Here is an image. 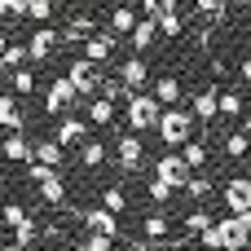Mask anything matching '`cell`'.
Instances as JSON below:
<instances>
[{
	"mask_svg": "<svg viewBox=\"0 0 251 251\" xmlns=\"http://www.w3.org/2000/svg\"><path fill=\"white\" fill-rule=\"evenodd\" d=\"M115 159H119V168H124V172H137V168H141V159H146L141 137H137V132H124V137H119V146H115Z\"/></svg>",
	"mask_w": 251,
	"mask_h": 251,
	"instance_id": "cell-8",
	"label": "cell"
},
{
	"mask_svg": "<svg viewBox=\"0 0 251 251\" xmlns=\"http://www.w3.org/2000/svg\"><path fill=\"white\" fill-rule=\"evenodd\" d=\"M141 234H146L150 243H163V238L172 234V225H168V216H163V212H150V216L141 221Z\"/></svg>",
	"mask_w": 251,
	"mask_h": 251,
	"instance_id": "cell-21",
	"label": "cell"
},
{
	"mask_svg": "<svg viewBox=\"0 0 251 251\" xmlns=\"http://www.w3.org/2000/svg\"><path fill=\"white\" fill-rule=\"evenodd\" d=\"M84 132H88V124L84 119H75V115H66L62 124H57V132H53V141L66 150V146H75V141H84Z\"/></svg>",
	"mask_w": 251,
	"mask_h": 251,
	"instance_id": "cell-15",
	"label": "cell"
},
{
	"mask_svg": "<svg viewBox=\"0 0 251 251\" xmlns=\"http://www.w3.org/2000/svg\"><path fill=\"white\" fill-rule=\"evenodd\" d=\"M238 75H243V79H247V84H251V57H247V62H243V66H238Z\"/></svg>",
	"mask_w": 251,
	"mask_h": 251,
	"instance_id": "cell-44",
	"label": "cell"
},
{
	"mask_svg": "<svg viewBox=\"0 0 251 251\" xmlns=\"http://www.w3.org/2000/svg\"><path fill=\"white\" fill-rule=\"evenodd\" d=\"M0 251H22V247H13V243H9V247H0Z\"/></svg>",
	"mask_w": 251,
	"mask_h": 251,
	"instance_id": "cell-49",
	"label": "cell"
},
{
	"mask_svg": "<svg viewBox=\"0 0 251 251\" xmlns=\"http://www.w3.org/2000/svg\"><path fill=\"white\" fill-rule=\"evenodd\" d=\"M79 163L84 168H101L106 163V141H84L79 146Z\"/></svg>",
	"mask_w": 251,
	"mask_h": 251,
	"instance_id": "cell-26",
	"label": "cell"
},
{
	"mask_svg": "<svg viewBox=\"0 0 251 251\" xmlns=\"http://www.w3.org/2000/svg\"><path fill=\"white\" fill-rule=\"evenodd\" d=\"M35 238H40V225H35V221H31V216H26V221H22V225H18V229H13V247H31V243H35Z\"/></svg>",
	"mask_w": 251,
	"mask_h": 251,
	"instance_id": "cell-31",
	"label": "cell"
},
{
	"mask_svg": "<svg viewBox=\"0 0 251 251\" xmlns=\"http://www.w3.org/2000/svg\"><path fill=\"white\" fill-rule=\"evenodd\" d=\"M119 79H124V88H128V93H141V84L150 79V66H146L141 57H128V62L119 66Z\"/></svg>",
	"mask_w": 251,
	"mask_h": 251,
	"instance_id": "cell-13",
	"label": "cell"
},
{
	"mask_svg": "<svg viewBox=\"0 0 251 251\" xmlns=\"http://www.w3.org/2000/svg\"><path fill=\"white\" fill-rule=\"evenodd\" d=\"M154 101H159L163 110H172V106L181 101V79H176V75H163V79H154Z\"/></svg>",
	"mask_w": 251,
	"mask_h": 251,
	"instance_id": "cell-18",
	"label": "cell"
},
{
	"mask_svg": "<svg viewBox=\"0 0 251 251\" xmlns=\"http://www.w3.org/2000/svg\"><path fill=\"white\" fill-rule=\"evenodd\" d=\"M221 115L225 119H243V93H234V88L221 93Z\"/></svg>",
	"mask_w": 251,
	"mask_h": 251,
	"instance_id": "cell-32",
	"label": "cell"
},
{
	"mask_svg": "<svg viewBox=\"0 0 251 251\" xmlns=\"http://www.w3.org/2000/svg\"><path fill=\"white\" fill-rule=\"evenodd\" d=\"M137 22H141V18H137L132 4H115V9H110V35H132Z\"/></svg>",
	"mask_w": 251,
	"mask_h": 251,
	"instance_id": "cell-14",
	"label": "cell"
},
{
	"mask_svg": "<svg viewBox=\"0 0 251 251\" xmlns=\"http://www.w3.org/2000/svg\"><path fill=\"white\" fill-rule=\"evenodd\" d=\"M185 194H190L194 203H199V199H207V194H212V176L194 172V176H190V185H185Z\"/></svg>",
	"mask_w": 251,
	"mask_h": 251,
	"instance_id": "cell-37",
	"label": "cell"
},
{
	"mask_svg": "<svg viewBox=\"0 0 251 251\" xmlns=\"http://www.w3.org/2000/svg\"><path fill=\"white\" fill-rule=\"evenodd\" d=\"M26 176H31L35 185H44L49 176H57V168H44V163H26Z\"/></svg>",
	"mask_w": 251,
	"mask_h": 251,
	"instance_id": "cell-42",
	"label": "cell"
},
{
	"mask_svg": "<svg viewBox=\"0 0 251 251\" xmlns=\"http://www.w3.org/2000/svg\"><path fill=\"white\" fill-rule=\"evenodd\" d=\"M26 18L44 26V22L53 18V0H26Z\"/></svg>",
	"mask_w": 251,
	"mask_h": 251,
	"instance_id": "cell-34",
	"label": "cell"
},
{
	"mask_svg": "<svg viewBox=\"0 0 251 251\" xmlns=\"http://www.w3.org/2000/svg\"><path fill=\"white\" fill-rule=\"evenodd\" d=\"M88 119L101 124V128L115 124V101H110V97H93V101H88Z\"/></svg>",
	"mask_w": 251,
	"mask_h": 251,
	"instance_id": "cell-24",
	"label": "cell"
},
{
	"mask_svg": "<svg viewBox=\"0 0 251 251\" xmlns=\"http://www.w3.org/2000/svg\"><path fill=\"white\" fill-rule=\"evenodd\" d=\"M75 97H79V93H75V84H71L66 75H57V79L49 84V93H44V110H49V115H62V110L71 115Z\"/></svg>",
	"mask_w": 251,
	"mask_h": 251,
	"instance_id": "cell-6",
	"label": "cell"
},
{
	"mask_svg": "<svg viewBox=\"0 0 251 251\" xmlns=\"http://www.w3.org/2000/svg\"><path fill=\"white\" fill-rule=\"evenodd\" d=\"M22 62H31V49L26 44H9L4 57H0V71H22Z\"/></svg>",
	"mask_w": 251,
	"mask_h": 251,
	"instance_id": "cell-28",
	"label": "cell"
},
{
	"mask_svg": "<svg viewBox=\"0 0 251 251\" xmlns=\"http://www.w3.org/2000/svg\"><path fill=\"white\" fill-rule=\"evenodd\" d=\"M150 18H163V13H176V0H141Z\"/></svg>",
	"mask_w": 251,
	"mask_h": 251,
	"instance_id": "cell-41",
	"label": "cell"
},
{
	"mask_svg": "<svg viewBox=\"0 0 251 251\" xmlns=\"http://www.w3.org/2000/svg\"><path fill=\"white\" fill-rule=\"evenodd\" d=\"M251 154V137L238 128V132H225V159H247Z\"/></svg>",
	"mask_w": 251,
	"mask_h": 251,
	"instance_id": "cell-23",
	"label": "cell"
},
{
	"mask_svg": "<svg viewBox=\"0 0 251 251\" xmlns=\"http://www.w3.org/2000/svg\"><path fill=\"white\" fill-rule=\"evenodd\" d=\"M0 18H4V22L26 18V0H0Z\"/></svg>",
	"mask_w": 251,
	"mask_h": 251,
	"instance_id": "cell-40",
	"label": "cell"
},
{
	"mask_svg": "<svg viewBox=\"0 0 251 251\" xmlns=\"http://www.w3.org/2000/svg\"><path fill=\"white\" fill-rule=\"evenodd\" d=\"M0 128L4 132H22V106H18V97H0Z\"/></svg>",
	"mask_w": 251,
	"mask_h": 251,
	"instance_id": "cell-19",
	"label": "cell"
},
{
	"mask_svg": "<svg viewBox=\"0 0 251 251\" xmlns=\"http://www.w3.org/2000/svg\"><path fill=\"white\" fill-rule=\"evenodd\" d=\"M199 243H203V251H243V247H251V234L238 225V216H225V221H216Z\"/></svg>",
	"mask_w": 251,
	"mask_h": 251,
	"instance_id": "cell-1",
	"label": "cell"
},
{
	"mask_svg": "<svg viewBox=\"0 0 251 251\" xmlns=\"http://www.w3.org/2000/svg\"><path fill=\"white\" fill-rule=\"evenodd\" d=\"M66 79L75 84V93L79 97H101V71H97V62H88V57H75V62H66Z\"/></svg>",
	"mask_w": 251,
	"mask_h": 251,
	"instance_id": "cell-3",
	"label": "cell"
},
{
	"mask_svg": "<svg viewBox=\"0 0 251 251\" xmlns=\"http://www.w3.org/2000/svg\"><path fill=\"white\" fill-rule=\"evenodd\" d=\"M79 216H84V225H88L93 234H101V238H119V216H115V212H106V207H84Z\"/></svg>",
	"mask_w": 251,
	"mask_h": 251,
	"instance_id": "cell-9",
	"label": "cell"
},
{
	"mask_svg": "<svg viewBox=\"0 0 251 251\" xmlns=\"http://www.w3.org/2000/svg\"><path fill=\"white\" fill-rule=\"evenodd\" d=\"M238 225H243V229L251 234V212H243V216H238Z\"/></svg>",
	"mask_w": 251,
	"mask_h": 251,
	"instance_id": "cell-45",
	"label": "cell"
},
{
	"mask_svg": "<svg viewBox=\"0 0 251 251\" xmlns=\"http://www.w3.org/2000/svg\"><path fill=\"white\" fill-rule=\"evenodd\" d=\"M40 199H44L49 207H62V203H66V181H62V172H57V176H49V181L40 185Z\"/></svg>",
	"mask_w": 251,
	"mask_h": 251,
	"instance_id": "cell-22",
	"label": "cell"
},
{
	"mask_svg": "<svg viewBox=\"0 0 251 251\" xmlns=\"http://www.w3.org/2000/svg\"><path fill=\"white\" fill-rule=\"evenodd\" d=\"M154 35H159V22H154V18H141V22H137V31L128 35V44L141 53V49H150V44H154Z\"/></svg>",
	"mask_w": 251,
	"mask_h": 251,
	"instance_id": "cell-20",
	"label": "cell"
},
{
	"mask_svg": "<svg viewBox=\"0 0 251 251\" xmlns=\"http://www.w3.org/2000/svg\"><path fill=\"white\" fill-rule=\"evenodd\" d=\"M154 176H163L172 190H185V185H190V176H194V168L185 163V154H181V150H168V154L154 163Z\"/></svg>",
	"mask_w": 251,
	"mask_h": 251,
	"instance_id": "cell-5",
	"label": "cell"
},
{
	"mask_svg": "<svg viewBox=\"0 0 251 251\" xmlns=\"http://www.w3.org/2000/svg\"><path fill=\"white\" fill-rule=\"evenodd\" d=\"M194 9H199L203 18H221V13H225V0H194Z\"/></svg>",
	"mask_w": 251,
	"mask_h": 251,
	"instance_id": "cell-43",
	"label": "cell"
},
{
	"mask_svg": "<svg viewBox=\"0 0 251 251\" xmlns=\"http://www.w3.org/2000/svg\"><path fill=\"white\" fill-rule=\"evenodd\" d=\"M9 84H13V93H18V97H22V93H35V71H26V66H22V71H13V75H9Z\"/></svg>",
	"mask_w": 251,
	"mask_h": 251,
	"instance_id": "cell-35",
	"label": "cell"
},
{
	"mask_svg": "<svg viewBox=\"0 0 251 251\" xmlns=\"http://www.w3.org/2000/svg\"><path fill=\"white\" fill-rule=\"evenodd\" d=\"M57 40H62V31H53V26H40V31H31V40H26V49H31V62H49V57H53V49H57Z\"/></svg>",
	"mask_w": 251,
	"mask_h": 251,
	"instance_id": "cell-10",
	"label": "cell"
},
{
	"mask_svg": "<svg viewBox=\"0 0 251 251\" xmlns=\"http://www.w3.org/2000/svg\"><path fill=\"white\" fill-rule=\"evenodd\" d=\"M146 190H150V199H154L159 207H163V203H172V194H176V190H172L163 176H150V185H146Z\"/></svg>",
	"mask_w": 251,
	"mask_h": 251,
	"instance_id": "cell-36",
	"label": "cell"
},
{
	"mask_svg": "<svg viewBox=\"0 0 251 251\" xmlns=\"http://www.w3.org/2000/svg\"><path fill=\"white\" fill-rule=\"evenodd\" d=\"M190 110H194V119H203V124H212V119L221 115V93H216V88L207 84L203 93H194V106H190Z\"/></svg>",
	"mask_w": 251,
	"mask_h": 251,
	"instance_id": "cell-12",
	"label": "cell"
},
{
	"mask_svg": "<svg viewBox=\"0 0 251 251\" xmlns=\"http://www.w3.org/2000/svg\"><path fill=\"white\" fill-rule=\"evenodd\" d=\"M4 49H9V40H4V31H0V57H4Z\"/></svg>",
	"mask_w": 251,
	"mask_h": 251,
	"instance_id": "cell-46",
	"label": "cell"
},
{
	"mask_svg": "<svg viewBox=\"0 0 251 251\" xmlns=\"http://www.w3.org/2000/svg\"><path fill=\"white\" fill-rule=\"evenodd\" d=\"M101 207L119 216V212L128 207V194H124V185H106V190H101Z\"/></svg>",
	"mask_w": 251,
	"mask_h": 251,
	"instance_id": "cell-29",
	"label": "cell"
},
{
	"mask_svg": "<svg viewBox=\"0 0 251 251\" xmlns=\"http://www.w3.org/2000/svg\"><path fill=\"white\" fill-rule=\"evenodd\" d=\"M93 26H97V22H93L88 13H84V18H71V22L62 26V40H66V44H88V40H93Z\"/></svg>",
	"mask_w": 251,
	"mask_h": 251,
	"instance_id": "cell-16",
	"label": "cell"
},
{
	"mask_svg": "<svg viewBox=\"0 0 251 251\" xmlns=\"http://www.w3.org/2000/svg\"><path fill=\"white\" fill-rule=\"evenodd\" d=\"M31 163H44V168H62V146L57 141H35V159Z\"/></svg>",
	"mask_w": 251,
	"mask_h": 251,
	"instance_id": "cell-25",
	"label": "cell"
},
{
	"mask_svg": "<svg viewBox=\"0 0 251 251\" xmlns=\"http://www.w3.org/2000/svg\"><path fill=\"white\" fill-rule=\"evenodd\" d=\"M212 225H216V221H212V216H207L203 207H194V212H185V234H194V238H203V234H207Z\"/></svg>",
	"mask_w": 251,
	"mask_h": 251,
	"instance_id": "cell-27",
	"label": "cell"
},
{
	"mask_svg": "<svg viewBox=\"0 0 251 251\" xmlns=\"http://www.w3.org/2000/svg\"><path fill=\"white\" fill-rule=\"evenodd\" d=\"M115 247V238H101V234H88V238H79L71 251H110Z\"/></svg>",
	"mask_w": 251,
	"mask_h": 251,
	"instance_id": "cell-39",
	"label": "cell"
},
{
	"mask_svg": "<svg viewBox=\"0 0 251 251\" xmlns=\"http://www.w3.org/2000/svg\"><path fill=\"white\" fill-rule=\"evenodd\" d=\"M181 154H185V163H190V168L199 172V168L207 163V154H212V150H207V141H190V146H185Z\"/></svg>",
	"mask_w": 251,
	"mask_h": 251,
	"instance_id": "cell-33",
	"label": "cell"
},
{
	"mask_svg": "<svg viewBox=\"0 0 251 251\" xmlns=\"http://www.w3.org/2000/svg\"><path fill=\"white\" fill-rule=\"evenodd\" d=\"M159 137H163L168 150H185V146L194 141V110H181V106L163 110V119H159Z\"/></svg>",
	"mask_w": 251,
	"mask_h": 251,
	"instance_id": "cell-2",
	"label": "cell"
},
{
	"mask_svg": "<svg viewBox=\"0 0 251 251\" xmlns=\"http://www.w3.org/2000/svg\"><path fill=\"white\" fill-rule=\"evenodd\" d=\"M159 22V35H168V40H176L181 31H185V18H181V9L176 13H163V18H154Z\"/></svg>",
	"mask_w": 251,
	"mask_h": 251,
	"instance_id": "cell-30",
	"label": "cell"
},
{
	"mask_svg": "<svg viewBox=\"0 0 251 251\" xmlns=\"http://www.w3.org/2000/svg\"><path fill=\"white\" fill-rule=\"evenodd\" d=\"M0 154H4L9 163H31V159H35V146H31L22 132H9V137L0 141Z\"/></svg>",
	"mask_w": 251,
	"mask_h": 251,
	"instance_id": "cell-11",
	"label": "cell"
},
{
	"mask_svg": "<svg viewBox=\"0 0 251 251\" xmlns=\"http://www.w3.org/2000/svg\"><path fill=\"white\" fill-rule=\"evenodd\" d=\"M84 57H88V62H110V57H115V35H110V31L93 35V40L84 44Z\"/></svg>",
	"mask_w": 251,
	"mask_h": 251,
	"instance_id": "cell-17",
	"label": "cell"
},
{
	"mask_svg": "<svg viewBox=\"0 0 251 251\" xmlns=\"http://www.w3.org/2000/svg\"><path fill=\"white\" fill-rule=\"evenodd\" d=\"M159 119H163V106L154 101V93H132L128 97V124H132V132L159 128Z\"/></svg>",
	"mask_w": 251,
	"mask_h": 251,
	"instance_id": "cell-4",
	"label": "cell"
},
{
	"mask_svg": "<svg viewBox=\"0 0 251 251\" xmlns=\"http://www.w3.org/2000/svg\"><path fill=\"white\" fill-rule=\"evenodd\" d=\"M0 221H4L9 229H18V225L26 221V207H22V203H4V207H0Z\"/></svg>",
	"mask_w": 251,
	"mask_h": 251,
	"instance_id": "cell-38",
	"label": "cell"
},
{
	"mask_svg": "<svg viewBox=\"0 0 251 251\" xmlns=\"http://www.w3.org/2000/svg\"><path fill=\"white\" fill-rule=\"evenodd\" d=\"M234 4H238V9H251V0H234Z\"/></svg>",
	"mask_w": 251,
	"mask_h": 251,
	"instance_id": "cell-48",
	"label": "cell"
},
{
	"mask_svg": "<svg viewBox=\"0 0 251 251\" xmlns=\"http://www.w3.org/2000/svg\"><path fill=\"white\" fill-rule=\"evenodd\" d=\"M243 132H247V137H251V115H247V119H243Z\"/></svg>",
	"mask_w": 251,
	"mask_h": 251,
	"instance_id": "cell-47",
	"label": "cell"
},
{
	"mask_svg": "<svg viewBox=\"0 0 251 251\" xmlns=\"http://www.w3.org/2000/svg\"><path fill=\"white\" fill-rule=\"evenodd\" d=\"M225 207H229V216L251 212V176H229L225 181Z\"/></svg>",
	"mask_w": 251,
	"mask_h": 251,
	"instance_id": "cell-7",
	"label": "cell"
},
{
	"mask_svg": "<svg viewBox=\"0 0 251 251\" xmlns=\"http://www.w3.org/2000/svg\"><path fill=\"white\" fill-rule=\"evenodd\" d=\"M26 251H40V247H26Z\"/></svg>",
	"mask_w": 251,
	"mask_h": 251,
	"instance_id": "cell-50",
	"label": "cell"
}]
</instances>
